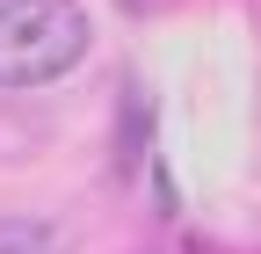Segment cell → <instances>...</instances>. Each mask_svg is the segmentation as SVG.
Masks as SVG:
<instances>
[{
  "instance_id": "4",
  "label": "cell",
  "mask_w": 261,
  "mask_h": 254,
  "mask_svg": "<svg viewBox=\"0 0 261 254\" xmlns=\"http://www.w3.org/2000/svg\"><path fill=\"white\" fill-rule=\"evenodd\" d=\"M123 8H130V15H138V8H152V0H123Z\"/></svg>"
},
{
  "instance_id": "2",
  "label": "cell",
  "mask_w": 261,
  "mask_h": 254,
  "mask_svg": "<svg viewBox=\"0 0 261 254\" xmlns=\"http://www.w3.org/2000/svg\"><path fill=\"white\" fill-rule=\"evenodd\" d=\"M0 254H51V225H37V218H0Z\"/></svg>"
},
{
  "instance_id": "3",
  "label": "cell",
  "mask_w": 261,
  "mask_h": 254,
  "mask_svg": "<svg viewBox=\"0 0 261 254\" xmlns=\"http://www.w3.org/2000/svg\"><path fill=\"white\" fill-rule=\"evenodd\" d=\"M138 138H145V94L130 87V94H123V167L138 160Z\"/></svg>"
},
{
  "instance_id": "1",
  "label": "cell",
  "mask_w": 261,
  "mask_h": 254,
  "mask_svg": "<svg viewBox=\"0 0 261 254\" xmlns=\"http://www.w3.org/2000/svg\"><path fill=\"white\" fill-rule=\"evenodd\" d=\"M87 58L80 0H0V87H44Z\"/></svg>"
}]
</instances>
